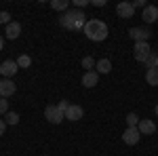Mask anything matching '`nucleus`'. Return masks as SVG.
I'll use <instances>...</instances> for the list:
<instances>
[{
	"label": "nucleus",
	"mask_w": 158,
	"mask_h": 156,
	"mask_svg": "<svg viewBox=\"0 0 158 156\" xmlns=\"http://www.w3.org/2000/svg\"><path fill=\"white\" fill-rule=\"evenodd\" d=\"M2 47H4V36L0 34V51H2Z\"/></svg>",
	"instance_id": "nucleus-30"
},
{
	"label": "nucleus",
	"mask_w": 158,
	"mask_h": 156,
	"mask_svg": "<svg viewBox=\"0 0 158 156\" xmlns=\"http://www.w3.org/2000/svg\"><path fill=\"white\" fill-rule=\"evenodd\" d=\"M17 70H19V65H17V61H13V59H6V61H2V63H0V74H2L4 78L15 76Z\"/></svg>",
	"instance_id": "nucleus-8"
},
{
	"label": "nucleus",
	"mask_w": 158,
	"mask_h": 156,
	"mask_svg": "<svg viewBox=\"0 0 158 156\" xmlns=\"http://www.w3.org/2000/svg\"><path fill=\"white\" fill-rule=\"evenodd\" d=\"M139 139H141V133H139L137 127H127L124 133H122V141H124L127 145H137Z\"/></svg>",
	"instance_id": "nucleus-6"
},
{
	"label": "nucleus",
	"mask_w": 158,
	"mask_h": 156,
	"mask_svg": "<svg viewBox=\"0 0 158 156\" xmlns=\"http://www.w3.org/2000/svg\"><path fill=\"white\" fill-rule=\"evenodd\" d=\"M141 19L146 21V23H154L158 19V6H154V4H148L146 9L141 11Z\"/></svg>",
	"instance_id": "nucleus-10"
},
{
	"label": "nucleus",
	"mask_w": 158,
	"mask_h": 156,
	"mask_svg": "<svg viewBox=\"0 0 158 156\" xmlns=\"http://www.w3.org/2000/svg\"><path fill=\"white\" fill-rule=\"evenodd\" d=\"M152 53V48H150V42H135V47H133V57L139 63H146L148 59V55Z\"/></svg>",
	"instance_id": "nucleus-4"
},
{
	"label": "nucleus",
	"mask_w": 158,
	"mask_h": 156,
	"mask_svg": "<svg viewBox=\"0 0 158 156\" xmlns=\"http://www.w3.org/2000/svg\"><path fill=\"white\" fill-rule=\"evenodd\" d=\"M86 4H91V0H74V9H80L82 11Z\"/></svg>",
	"instance_id": "nucleus-26"
},
{
	"label": "nucleus",
	"mask_w": 158,
	"mask_h": 156,
	"mask_svg": "<svg viewBox=\"0 0 158 156\" xmlns=\"http://www.w3.org/2000/svg\"><path fill=\"white\" fill-rule=\"evenodd\" d=\"M131 4H133V9H146L148 6L146 0H135V2H131Z\"/></svg>",
	"instance_id": "nucleus-27"
},
{
	"label": "nucleus",
	"mask_w": 158,
	"mask_h": 156,
	"mask_svg": "<svg viewBox=\"0 0 158 156\" xmlns=\"http://www.w3.org/2000/svg\"><path fill=\"white\" fill-rule=\"evenodd\" d=\"M82 116H85V110H82V106H76V103H72L65 112V120H72V122L80 120Z\"/></svg>",
	"instance_id": "nucleus-11"
},
{
	"label": "nucleus",
	"mask_w": 158,
	"mask_h": 156,
	"mask_svg": "<svg viewBox=\"0 0 158 156\" xmlns=\"http://www.w3.org/2000/svg\"><path fill=\"white\" fill-rule=\"evenodd\" d=\"M156 59H158V55L152 51L150 55H148V59H146V65H148V70H152V68H156Z\"/></svg>",
	"instance_id": "nucleus-22"
},
{
	"label": "nucleus",
	"mask_w": 158,
	"mask_h": 156,
	"mask_svg": "<svg viewBox=\"0 0 158 156\" xmlns=\"http://www.w3.org/2000/svg\"><path fill=\"white\" fill-rule=\"evenodd\" d=\"M4 116H6V118H4V122H6V124H11V127L19 124V114H17V112H6Z\"/></svg>",
	"instance_id": "nucleus-20"
},
{
	"label": "nucleus",
	"mask_w": 158,
	"mask_h": 156,
	"mask_svg": "<svg viewBox=\"0 0 158 156\" xmlns=\"http://www.w3.org/2000/svg\"><path fill=\"white\" fill-rule=\"evenodd\" d=\"M146 82L152 86H158V68H152L146 72Z\"/></svg>",
	"instance_id": "nucleus-17"
},
{
	"label": "nucleus",
	"mask_w": 158,
	"mask_h": 156,
	"mask_svg": "<svg viewBox=\"0 0 158 156\" xmlns=\"http://www.w3.org/2000/svg\"><path fill=\"white\" fill-rule=\"evenodd\" d=\"M156 116H158V106H156Z\"/></svg>",
	"instance_id": "nucleus-31"
},
{
	"label": "nucleus",
	"mask_w": 158,
	"mask_h": 156,
	"mask_svg": "<svg viewBox=\"0 0 158 156\" xmlns=\"http://www.w3.org/2000/svg\"><path fill=\"white\" fill-rule=\"evenodd\" d=\"M4 131H6V122H4V120L0 118V137L4 135Z\"/></svg>",
	"instance_id": "nucleus-28"
},
{
	"label": "nucleus",
	"mask_w": 158,
	"mask_h": 156,
	"mask_svg": "<svg viewBox=\"0 0 158 156\" xmlns=\"http://www.w3.org/2000/svg\"><path fill=\"white\" fill-rule=\"evenodd\" d=\"M4 34H6V40H15V38H19V34H21V23H17V21H11V23L6 25Z\"/></svg>",
	"instance_id": "nucleus-13"
},
{
	"label": "nucleus",
	"mask_w": 158,
	"mask_h": 156,
	"mask_svg": "<svg viewBox=\"0 0 158 156\" xmlns=\"http://www.w3.org/2000/svg\"><path fill=\"white\" fill-rule=\"evenodd\" d=\"M137 129H139L141 135H154V133H156V124H154L152 120H148V118H141L139 124H137Z\"/></svg>",
	"instance_id": "nucleus-12"
},
{
	"label": "nucleus",
	"mask_w": 158,
	"mask_h": 156,
	"mask_svg": "<svg viewBox=\"0 0 158 156\" xmlns=\"http://www.w3.org/2000/svg\"><path fill=\"white\" fill-rule=\"evenodd\" d=\"M0 23H2V25L11 23V13H9V11H0Z\"/></svg>",
	"instance_id": "nucleus-23"
},
{
	"label": "nucleus",
	"mask_w": 158,
	"mask_h": 156,
	"mask_svg": "<svg viewBox=\"0 0 158 156\" xmlns=\"http://www.w3.org/2000/svg\"><path fill=\"white\" fill-rule=\"evenodd\" d=\"M70 106H72V103H70V101H68V99H61L59 103H57V108H59L61 112H63V114H65V112H68V108H70Z\"/></svg>",
	"instance_id": "nucleus-25"
},
{
	"label": "nucleus",
	"mask_w": 158,
	"mask_h": 156,
	"mask_svg": "<svg viewBox=\"0 0 158 156\" xmlns=\"http://www.w3.org/2000/svg\"><path fill=\"white\" fill-rule=\"evenodd\" d=\"M86 21H89V19H86L85 11H80V9H70V11L61 13V17H59V25H61V27H65V30H74V32L85 30Z\"/></svg>",
	"instance_id": "nucleus-1"
},
{
	"label": "nucleus",
	"mask_w": 158,
	"mask_h": 156,
	"mask_svg": "<svg viewBox=\"0 0 158 156\" xmlns=\"http://www.w3.org/2000/svg\"><path fill=\"white\" fill-rule=\"evenodd\" d=\"M116 15L120 17V19H131L135 15V9L131 2H118L116 4Z\"/></svg>",
	"instance_id": "nucleus-9"
},
{
	"label": "nucleus",
	"mask_w": 158,
	"mask_h": 156,
	"mask_svg": "<svg viewBox=\"0 0 158 156\" xmlns=\"http://www.w3.org/2000/svg\"><path fill=\"white\" fill-rule=\"evenodd\" d=\"M6 112H11V110H9V101H6L4 97H0V116L6 114Z\"/></svg>",
	"instance_id": "nucleus-24"
},
{
	"label": "nucleus",
	"mask_w": 158,
	"mask_h": 156,
	"mask_svg": "<svg viewBox=\"0 0 158 156\" xmlns=\"http://www.w3.org/2000/svg\"><path fill=\"white\" fill-rule=\"evenodd\" d=\"M99 82V74L93 70V72H85V76H82V86H86V89H93V86H97Z\"/></svg>",
	"instance_id": "nucleus-14"
},
{
	"label": "nucleus",
	"mask_w": 158,
	"mask_h": 156,
	"mask_svg": "<svg viewBox=\"0 0 158 156\" xmlns=\"http://www.w3.org/2000/svg\"><path fill=\"white\" fill-rule=\"evenodd\" d=\"M82 32L86 34L89 40H93V42H103L110 34V27H108V23L101 21V19H89Z\"/></svg>",
	"instance_id": "nucleus-2"
},
{
	"label": "nucleus",
	"mask_w": 158,
	"mask_h": 156,
	"mask_svg": "<svg viewBox=\"0 0 158 156\" xmlns=\"http://www.w3.org/2000/svg\"><path fill=\"white\" fill-rule=\"evenodd\" d=\"M17 65H19V68H30V65H32V57H30V55H23V53H21V55H19V57H17Z\"/></svg>",
	"instance_id": "nucleus-19"
},
{
	"label": "nucleus",
	"mask_w": 158,
	"mask_h": 156,
	"mask_svg": "<svg viewBox=\"0 0 158 156\" xmlns=\"http://www.w3.org/2000/svg\"><path fill=\"white\" fill-rule=\"evenodd\" d=\"M91 4H93V6H103L106 0H91Z\"/></svg>",
	"instance_id": "nucleus-29"
},
{
	"label": "nucleus",
	"mask_w": 158,
	"mask_h": 156,
	"mask_svg": "<svg viewBox=\"0 0 158 156\" xmlns=\"http://www.w3.org/2000/svg\"><path fill=\"white\" fill-rule=\"evenodd\" d=\"M80 63H82V68H85L86 72H93V70H95V65H97V61L93 59L91 55H86V57H82V61H80Z\"/></svg>",
	"instance_id": "nucleus-18"
},
{
	"label": "nucleus",
	"mask_w": 158,
	"mask_h": 156,
	"mask_svg": "<svg viewBox=\"0 0 158 156\" xmlns=\"http://www.w3.org/2000/svg\"><path fill=\"white\" fill-rule=\"evenodd\" d=\"M139 120H141V118H139L135 112H129V114H127V127H137Z\"/></svg>",
	"instance_id": "nucleus-21"
},
{
	"label": "nucleus",
	"mask_w": 158,
	"mask_h": 156,
	"mask_svg": "<svg viewBox=\"0 0 158 156\" xmlns=\"http://www.w3.org/2000/svg\"><path fill=\"white\" fill-rule=\"evenodd\" d=\"M95 72H97V74H110V72H112V61H110L108 57L99 59L97 65H95Z\"/></svg>",
	"instance_id": "nucleus-15"
},
{
	"label": "nucleus",
	"mask_w": 158,
	"mask_h": 156,
	"mask_svg": "<svg viewBox=\"0 0 158 156\" xmlns=\"http://www.w3.org/2000/svg\"><path fill=\"white\" fill-rule=\"evenodd\" d=\"M156 68H158V59H156Z\"/></svg>",
	"instance_id": "nucleus-32"
},
{
	"label": "nucleus",
	"mask_w": 158,
	"mask_h": 156,
	"mask_svg": "<svg viewBox=\"0 0 158 156\" xmlns=\"http://www.w3.org/2000/svg\"><path fill=\"white\" fill-rule=\"evenodd\" d=\"M15 91H17V84L13 82L11 78H2L0 80V97L9 99L11 95H15Z\"/></svg>",
	"instance_id": "nucleus-7"
},
{
	"label": "nucleus",
	"mask_w": 158,
	"mask_h": 156,
	"mask_svg": "<svg viewBox=\"0 0 158 156\" xmlns=\"http://www.w3.org/2000/svg\"><path fill=\"white\" fill-rule=\"evenodd\" d=\"M49 6L53 9V11H61V13H65V11H70V0H51Z\"/></svg>",
	"instance_id": "nucleus-16"
},
{
	"label": "nucleus",
	"mask_w": 158,
	"mask_h": 156,
	"mask_svg": "<svg viewBox=\"0 0 158 156\" xmlns=\"http://www.w3.org/2000/svg\"><path fill=\"white\" fill-rule=\"evenodd\" d=\"M44 118L49 120L51 124H61V122L65 120V114H63L57 106H47V108H44Z\"/></svg>",
	"instance_id": "nucleus-3"
},
{
	"label": "nucleus",
	"mask_w": 158,
	"mask_h": 156,
	"mask_svg": "<svg viewBox=\"0 0 158 156\" xmlns=\"http://www.w3.org/2000/svg\"><path fill=\"white\" fill-rule=\"evenodd\" d=\"M129 36L133 38L135 42H148L152 38V30L150 27H141V25L139 27H131L129 30Z\"/></svg>",
	"instance_id": "nucleus-5"
}]
</instances>
